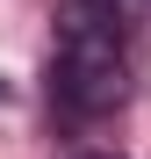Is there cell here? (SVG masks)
Wrapping results in <instances>:
<instances>
[{"label":"cell","instance_id":"obj_1","mask_svg":"<svg viewBox=\"0 0 151 159\" xmlns=\"http://www.w3.org/2000/svg\"><path fill=\"white\" fill-rule=\"evenodd\" d=\"M50 101L79 123L130 101V29L108 0H65L50 36Z\"/></svg>","mask_w":151,"mask_h":159},{"label":"cell","instance_id":"obj_2","mask_svg":"<svg viewBox=\"0 0 151 159\" xmlns=\"http://www.w3.org/2000/svg\"><path fill=\"white\" fill-rule=\"evenodd\" d=\"M79 159H122V152H79Z\"/></svg>","mask_w":151,"mask_h":159}]
</instances>
